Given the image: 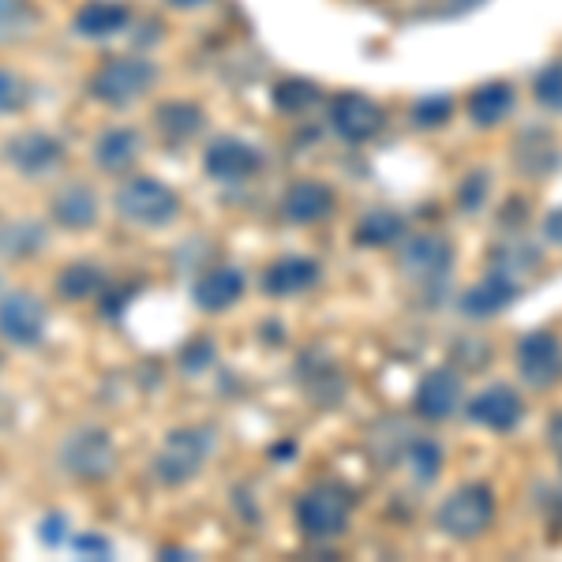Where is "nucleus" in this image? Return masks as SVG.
Instances as JSON below:
<instances>
[{"label":"nucleus","instance_id":"obj_1","mask_svg":"<svg viewBox=\"0 0 562 562\" xmlns=\"http://www.w3.org/2000/svg\"><path fill=\"white\" fill-rule=\"evenodd\" d=\"M495 514H498L495 487L484 484V480H469L458 492H450V498H442L439 510H435V525H439L442 537L469 543L492 529Z\"/></svg>","mask_w":562,"mask_h":562},{"label":"nucleus","instance_id":"obj_2","mask_svg":"<svg viewBox=\"0 0 562 562\" xmlns=\"http://www.w3.org/2000/svg\"><path fill=\"white\" fill-rule=\"evenodd\" d=\"M352 492L341 484H315L296 503V525L307 540H330L349 529Z\"/></svg>","mask_w":562,"mask_h":562},{"label":"nucleus","instance_id":"obj_3","mask_svg":"<svg viewBox=\"0 0 562 562\" xmlns=\"http://www.w3.org/2000/svg\"><path fill=\"white\" fill-rule=\"evenodd\" d=\"M214 450V435L203 431V428H180L166 439L161 447L158 461H154V473H158L161 484L177 487V484H188V480L199 476V469L206 465Z\"/></svg>","mask_w":562,"mask_h":562},{"label":"nucleus","instance_id":"obj_4","mask_svg":"<svg viewBox=\"0 0 562 562\" xmlns=\"http://www.w3.org/2000/svg\"><path fill=\"white\" fill-rule=\"evenodd\" d=\"M158 68L143 57H113L90 76V94L109 105H128L143 90H150Z\"/></svg>","mask_w":562,"mask_h":562},{"label":"nucleus","instance_id":"obj_5","mask_svg":"<svg viewBox=\"0 0 562 562\" xmlns=\"http://www.w3.org/2000/svg\"><path fill=\"white\" fill-rule=\"evenodd\" d=\"M116 211H121L135 225H166L173 222L180 211V199L173 188H166L161 180H128L116 192Z\"/></svg>","mask_w":562,"mask_h":562},{"label":"nucleus","instance_id":"obj_6","mask_svg":"<svg viewBox=\"0 0 562 562\" xmlns=\"http://www.w3.org/2000/svg\"><path fill=\"white\" fill-rule=\"evenodd\" d=\"M518 375L529 386L551 390L562 383V338L555 330H529L518 341Z\"/></svg>","mask_w":562,"mask_h":562},{"label":"nucleus","instance_id":"obj_7","mask_svg":"<svg viewBox=\"0 0 562 562\" xmlns=\"http://www.w3.org/2000/svg\"><path fill=\"white\" fill-rule=\"evenodd\" d=\"M402 270L416 285H442L454 270V244L439 233H420L402 248Z\"/></svg>","mask_w":562,"mask_h":562},{"label":"nucleus","instance_id":"obj_8","mask_svg":"<svg viewBox=\"0 0 562 562\" xmlns=\"http://www.w3.org/2000/svg\"><path fill=\"white\" fill-rule=\"evenodd\" d=\"M465 416L476 424V428L506 435V431H514L525 420V397L514 386H506V383L484 386L476 397H469Z\"/></svg>","mask_w":562,"mask_h":562},{"label":"nucleus","instance_id":"obj_9","mask_svg":"<svg viewBox=\"0 0 562 562\" xmlns=\"http://www.w3.org/2000/svg\"><path fill=\"white\" fill-rule=\"evenodd\" d=\"M386 113L379 102H371L368 94H357V90H346L330 102V128L341 135L346 143H368L383 132Z\"/></svg>","mask_w":562,"mask_h":562},{"label":"nucleus","instance_id":"obj_10","mask_svg":"<svg viewBox=\"0 0 562 562\" xmlns=\"http://www.w3.org/2000/svg\"><path fill=\"white\" fill-rule=\"evenodd\" d=\"M518 278L510 274V270H503V267H495L487 278H480L476 285H469L465 293H461V315L465 319H473V323H487V319H495V315H503L506 307H510L514 301H518Z\"/></svg>","mask_w":562,"mask_h":562},{"label":"nucleus","instance_id":"obj_11","mask_svg":"<svg viewBox=\"0 0 562 562\" xmlns=\"http://www.w3.org/2000/svg\"><path fill=\"white\" fill-rule=\"evenodd\" d=\"M68 473L79 480H105L116 465V447L105 431H76L60 450Z\"/></svg>","mask_w":562,"mask_h":562},{"label":"nucleus","instance_id":"obj_12","mask_svg":"<svg viewBox=\"0 0 562 562\" xmlns=\"http://www.w3.org/2000/svg\"><path fill=\"white\" fill-rule=\"evenodd\" d=\"M413 409L428 424L450 420V416L461 409V375L458 371L454 368H431L428 375L420 379V386H416Z\"/></svg>","mask_w":562,"mask_h":562},{"label":"nucleus","instance_id":"obj_13","mask_svg":"<svg viewBox=\"0 0 562 562\" xmlns=\"http://www.w3.org/2000/svg\"><path fill=\"white\" fill-rule=\"evenodd\" d=\"M45 304L31 293H8L0 301V334L15 346H38L45 334Z\"/></svg>","mask_w":562,"mask_h":562},{"label":"nucleus","instance_id":"obj_14","mask_svg":"<svg viewBox=\"0 0 562 562\" xmlns=\"http://www.w3.org/2000/svg\"><path fill=\"white\" fill-rule=\"evenodd\" d=\"M510 161L521 177L543 180L562 166V147L548 128H525L510 147Z\"/></svg>","mask_w":562,"mask_h":562},{"label":"nucleus","instance_id":"obj_15","mask_svg":"<svg viewBox=\"0 0 562 562\" xmlns=\"http://www.w3.org/2000/svg\"><path fill=\"white\" fill-rule=\"evenodd\" d=\"M8 161L26 177H45L65 161V147H60V139H53L45 132H26L8 143Z\"/></svg>","mask_w":562,"mask_h":562},{"label":"nucleus","instance_id":"obj_16","mask_svg":"<svg viewBox=\"0 0 562 562\" xmlns=\"http://www.w3.org/2000/svg\"><path fill=\"white\" fill-rule=\"evenodd\" d=\"M259 161V150L244 139H217L203 154V166L214 180H248L256 177Z\"/></svg>","mask_w":562,"mask_h":562},{"label":"nucleus","instance_id":"obj_17","mask_svg":"<svg viewBox=\"0 0 562 562\" xmlns=\"http://www.w3.org/2000/svg\"><path fill=\"white\" fill-rule=\"evenodd\" d=\"M319 278H323V267L312 256H285L262 274V289H267L270 296H296L319 285Z\"/></svg>","mask_w":562,"mask_h":562},{"label":"nucleus","instance_id":"obj_18","mask_svg":"<svg viewBox=\"0 0 562 562\" xmlns=\"http://www.w3.org/2000/svg\"><path fill=\"white\" fill-rule=\"evenodd\" d=\"M514 105H518V90L506 79H492L469 94V116L476 128H498L503 121H510Z\"/></svg>","mask_w":562,"mask_h":562},{"label":"nucleus","instance_id":"obj_19","mask_svg":"<svg viewBox=\"0 0 562 562\" xmlns=\"http://www.w3.org/2000/svg\"><path fill=\"white\" fill-rule=\"evenodd\" d=\"M285 206V217L296 225H312L323 222L326 214H334V188L323 184V180H296L293 188L281 199Z\"/></svg>","mask_w":562,"mask_h":562},{"label":"nucleus","instance_id":"obj_20","mask_svg":"<svg viewBox=\"0 0 562 562\" xmlns=\"http://www.w3.org/2000/svg\"><path fill=\"white\" fill-rule=\"evenodd\" d=\"M244 296V274L233 267H217L211 274L199 278L195 285V301L203 312H225V307H233Z\"/></svg>","mask_w":562,"mask_h":562},{"label":"nucleus","instance_id":"obj_21","mask_svg":"<svg viewBox=\"0 0 562 562\" xmlns=\"http://www.w3.org/2000/svg\"><path fill=\"white\" fill-rule=\"evenodd\" d=\"M128 20H132V12L121 0H90V4L79 8L76 31L87 34V38H109V34L124 31Z\"/></svg>","mask_w":562,"mask_h":562},{"label":"nucleus","instance_id":"obj_22","mask_svg":"<svg viewBox=\"0 0 562 562\" xmlns=\"http://www.w3.org/2000/svg\"><path fill=\"white\" fill-rule=\"evenodd\" d=\"M53 217H57L65 229H90L98 217V195L87 184H71L53 199Z\"/></svg>","mask_w":562,"mask_h":562},{"label":"nucleus","instance_id":"obj_23","mask_svg":"<svg viewBox=\"0 0 562 562\" xmlns=\"http://www.w3.org/2000/svg\"><path fill=\"white\" fill-rule=\"evenodd\" d=\"M94 158L105 173H121L128 169L135 158H139V135L132 128H109L94 147Z\"/></svg>","mask_w":562,"mask_h":562},{"label":"nucleus","instance_id":"obj_24","mask_svg":"<svg viewBox=\"0 0 562 562\" xmlns=\"http://www.w3.org/2000/svg\"><path fill=\"white\" fill-rule=\"evenodd\" d=\"M405 237V217L394 214V211H371L357 222V233H352V240L360 244V248H390L394 240Z\"/></svg>","mask_w":562,"mask_h":562},{"label":"nucleus","instance_id":"obj_25","mask_svg":"<svg viewBox=\"0 0 562 562\" xmlns=\"http://www.w3.org/2000/svg\"><path fill=\"white\" fill-rule=\"evenodd\" d=\"M158 128L169 143H184L203 128V113L192 102H169L158 109Z\"/></svg>","mask_w":562,"mask_h":562},{"label":"nucleus","instance_id":"obj_26","mask_svg":"<svg viewBox=\"0 0 562 562\" xmlns=\"http://www.w3.org/2000/svg\"><path fill=\"white\" fill-rule=\"evenodd\" d=\"M405 465L409 473L420 480V484H435L442 476V465H447V454L435 439H413L409 450H405Z\"/></svg>","mask_w":562,"mask_h":562},{"label":"nucleus","instance_id":"obj_27","mask_svg":"<svg viewBox=\"0 0 562 562\" xmlns=\"http://www.w3.org/2000/svg\"><path fill=\"white\" fill-rule=\"evenodd\" d=\"M105 289V278L98 267H90V262H71V267L60 274V293L68 296V301H90V296H98Z\"/></svg>","mask_w":562,"mask_h":562},{"label":"nucleus","instance_id":"obj_28","mask_svg":"<svg viewBox=\"0 0 562 562\" xmlns=\"http://www.w3.org/2000/svg\"><path fill=\"white\" fill-rule=\"evenodd\" d=\"M323 98V90L312 83V79H281L274 87V102L281 113H304Z\"/></svg>","mask_w":562,"mask_h":562},{"label":"nucleus","instance_id":"obj_29","mask_svg":"<svg viewBox=\"0 0 562 562\" xmlns=\"http://www.w3.org/2000/svg\"><path fill=\"white\" fill-rule=\"evenodd\" d=\"M532 98L548 113H562V60H551L532 76Z\"/></svg>","mask_w":562,"mask_h":562},{"label":"nucleus","instance_id":"obj_30","mask_svg":"<svg viewBox=\"0 0 562 562\" xmlns=\"http://www.w3.org/2000/svg\"><path fill=\"white\" fill-rule=\"evenodd\" d=\"M487 192H492V169H484V166L469 169L465 180L458 184V211H465V214L484 211Z\"/></svg>","mask_w":562,"mask_h":562},{"label":"nucleus","instance_id":"obj_31","mask_svg":"<svg viewBox=\"0 0 562 562\" xmlns=\"http://www.w3.org/2000/svg\"><path fill=\"white\" fill-rule=\"evenodd\" d=\"M454 121V98L450 94H428L413 105V124L416 128H442Z\"/></svg>","mask_w":562,"mask_h":562},{"label":"nucleus","instance_id":"obj_32","mask_svg":"<svg viewBox=\"0 0 562 562\" xmlns=\"http://www.w3.org/2000/svg\"><path fill=\"white\" fill-rule=\"evenodd\" d=\"M34 26L31 0H0V38H23Z\"/></svg>","mask_w":562,"mask_h":562},{"label":"nucleus","instance_id":"obj_33","mask_svg":"<svg viewBox=\"0 0 562 562\" xmlns=\"http://www.w3.org/2000/svg\"><path fill=\"white\" fill-rule=\"evenodd\" d=\"M26 102H31V87H26V79H20L8 68H0V113L12 116V113H20Z\"/></svg>","mask_w":562,"mask_h":562},{"label":"nucleus","instance_id":"obj_34","mask_svg":"<svg viewBox=\"0 0 562 562\" xmlns=\"http://www.w3.org/2000/svg\"><path fill=\"white\" fill-rule=\"evenodd\" d=\"M76 551H79V555H94V559H109V555H113L109 540L98 537V532H87V537H79L76 540Z\"/></svg>","mask_w":562,"mask_h":562},{"label":"nucleus","instance_id":"obj_35","mask_svg":"<svg viewBox=\"0 0 562 562\" xmlns=\"http://www.w3.org/2000/svg\"><path fill=\"white\" fill-rule=\"evenodd\" d=\"M65 529H68L65 514H49V518L42 521V540L49 543V548H57V543L65 540Z\"/></svg>","mask_w":562,"mask_h":562},{"label":"nucleus","instance_id":"obj_36","mask_svg":"<svg viewBox=\"0 0 562 562\" xmlns=\"http://www.w3.org/2000/svg\"><path fill=\"white\" fill-rule=\"evenodd\" d=\"M540 233H543V240H548V244H559V248H562V206H559V211L543 214Z\"/></svg>","mask_w":562,"mask_h":562},{"label":"nucleus","instance_id":"obj_37","mask_svg":"<svg viewBox=\"0 0 562 562\" xmlns=\"http://www.w3.org/2000/svg\"><path fill=\"white\" fill-rule=\"evenodd\" d=\"M548 447H551V454L562 461V409L551 416V424H548Z\"/></svg>","mask_w":562,"mask_h":562},{"label":"nucleus","instance_id":"obj_38","mask_svg":"<svg viewBox=\"0 0 562 562\" xmlns=\"http://www.w3.org/2000/svg\"><path fill=\"white\" fill-rule=\"evenodd\" d=\"M173 8H199V4H211V0H169Z\"/></svg>","mask_w":562,"mask_h":562},{"label":"nucleus","instance_id":"obj_39","mask_svg":"<svg viewBox=\"0 0 562 562\" xmlns=\"http://www.w3.org/2000/svg\"><path fill=\"white\" fill-rule=\"evenodd\" d=\"M476 4H484V0H458L454 12H469V8H476Z\"/></svg>","mask_w":562,"mask_h":562}]
</instances>
